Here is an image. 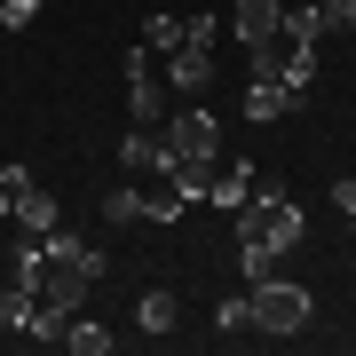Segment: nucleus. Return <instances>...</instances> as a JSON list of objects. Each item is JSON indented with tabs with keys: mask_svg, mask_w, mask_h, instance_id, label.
<instances>
[{
	"mask_svg": "<svg viewBox=\"0 0 356 356\" xmlns=\"http://www.w3.org/2000/svg\"><path fill=\"white\" fill-rule=\"evenodd\" d=\"M229 222H238V238L269 245L277 261L293 254V245H301V206L285 198V182H254V191H245V206H238Z\"/></svg>",
	"mask_w": 356,
	"mask_h": 356,
	"instance_id": "obj_1",
	"label": "nucleus"
},
{
	"mask_svg": "<svg viewBox=\"0 0 356 356\" xmlns=\"http://www.w3.org/2000/svg\"><path fill=\"white\" fill-rule=\"evenodd\" d=\"M245 301H254V332H269V341H293L309 317H317V301H309V285H293L285 269L261 285H245Z\"/></svg>",
	"mask_w": 356,
	"mask_h": 356,
	"instance_id": "obj_2",
	"label": "nucleus"
},
{
	"mask_svg": "<svg viewBox=\"0 0 356 356\" xmlns=\"http://www.w3.org/2000/svg\"><path fill=\"white\" fill-rule=\"evenodd\" d=\"M159 135H166V151H175V159H198V166H214V151H222V119L206 111V103H182V111H166V119H159Z\"/></svg>",
	"mask_w": 356,
	"mask_h": 356,
	"instance_id": "obj_3",
	"label": "nucleus"
},
{
	"mask_svg": "<svg viewBox=\"0 0 356 356\" xmlns=\"http://www.w3.org/2000/svg\"><path fill=\"white\" fill-rule=\"evenodd\" d=\"M166 95H175L166 72L151 64V48L135 40V48H127V111H135V127H159V119H166Z\"/></svg>",
	"mask_w": 356,
	"mask_h": 356,
	"instance_id": "obj_4",
	"label": "nucleus"
},
{
	"mask_svg": "<svg viewBox=\"0 0 356 356\" xmlns=\"http://www.w3.org/2000/svg\"><path fill=\"white\" fill-rule=\"evenodd\" d=\"M166 88H175L182 103H206V88H214V48H198V40L166 48Z\"/></svg>",
	"mask_w": 356,
	"mask_h": 356,
	"instance_id": "obj_5",
	"label": "nucleus"
},
{
	"mask_svg": "<svg viewBox=\"0 0 356 356\" xmlns=\"http://www.w3.org/2000/svg\"><path fill=\"white\" fill-rule=\"evenodd\" d=\"M88 293H95L88 269H72V261H48V269H40V309H56V317L88 309Z\"/></svg>",
	"mask_w": 356,
	"mask_h": 356,
	"instance_id": "obj_6",
	"label": "nucleus"
},
{
	"mask_svg": "<svg viewBox=\"0 0 356 356\" xmlns=\"http://www.w3.org/2000/svg\"><path fill=\"white\" fill-rule=\"evenodd\" d=\"M229 32H238V48L277 40L285 32V0H238V8H229Z\"/></svg>",
	"mask_w": 356,
	"mask_h": 356,
	"instance_id": "obj_7",
	"label": "nucleus"
},
{
	"mask_svg": "<svg viewBox=\"0 0 356 356\" xmlns=\"http://www.w3.org/2000/svg\"><path fill=\"white\" fill-rule=\"evenodd\" d=\"M301 88H285V79H245V119H261V127H269V119H293V111H301Z\"/></svg>",
	"mask_w": 356,
	"mask_h": 356,
	"instance_id": "obj_8",
	"label": "nucleus"
},
{
	"mask_svg": "<svg viewBox=\"0 0 356 356\" xmlns=\"http://www.w3.org/2000/svg\"><path fill=\"white\" fill-rule=\"evenodd\" d=\"M119 166H127V175H166V135L159 127H127V143H119Z\"/></svg>",
	"mask_w": 356,
	"mask_h": 356,
	"instance_id": "obj_9",
	"label": "nucleus"
},
{
	"mask_svg": "<svg viewBox=\"0 0 356 356\" xmlns=\"http://www.w3.org/2000/svg\"><path fill=\"white\" fill-rule=\"evenodd\" d=\"M175 325H182V293H175V285H151V293L135 301V332L159 341V332H175Z\"/></svg>",
	"mask_w": 356,
	"mask_h": 356,
	"instance_id": "obj_10",
	"label": "nucleus"
},
{
	"mask_svg": "<svg viewBox=\"0 0 356 356\" xmlns=\"http://www.w3.org/2000/svg\"><path fill=\"white\" fill-rule=\"evenodd\" d=\"M64 348H72V356H111L119 332L103 325V317H88V309H72V317H64Z\"/></svg>",
	"mask_w": 356,
	"mask_h": 356,
	"instance_id": "obj_11",
	"label": "nucleus"
},
{
	"mask_svg": "<svg viewBox=\"0 0 356 356\" xmlns=\"http://www.w3.org/2000/svg\"><path fill=\"white\" fill-rule=\"evenodd\" d=\"M166 191H175L182 206H206V191H214V166H198V159H175V151H166Z\"/></svg>",
	"mask_w": 356,
	"mask_h": 356,
	"instance_id": "obj_12",
	"label": "nucleus"
},
{
	"mask_svg": "<svg viewBox=\"0 0 356 356\" xmlns=\"http://www.w3.org/2000/svg\"><path fill=\"white\" fill-rule=\"evenodd\" d=\"M245 191H254V166H214V191H206V206H222V214H238Z\"/></svg>",
	"mask_w": 356,
	"mask_h": 356,
	"instance_id": "obj_13",
	"label": "nucleus"
},
{
	"mask_svg": "<svg viewBox=\"0 0 356 356\" xmlns=\"http://www.w3.org/2000/svg\"><path fill=\"white\" fill-rule=\"evenodd\" d=\"M8 222H16V229H56V222H64V214H56V198L40 191V182H32V191H24V198L8 206Z\"/></svg>",
	"mask_w": 356,
	"mask_h": 356,
	"instance_id": "obj_14",
	"label": "nucleus"
},
{
	"mask_svg": "<svg viewBox=\"0 0 356 356\" xmlns=\"http://www.w3.org/2000/svg\"><path fill=\"white\" fill-rule=\"evenodd\" d=\"M285 40H301V48L325 40V8H317V0H285Z\"/></svg>",
	"mask_w": 356,
	"mask_h": 356,
	"instance_id": "obj_15",
	"label": "nucleus"
},
{
	"mask_svg": "<svg viewBox=\"0 0 356 356\" xmlns=\"http://www.w3.org/2000/svg\"><path fill=\"white\" fill-rule=\"evenodd\" d=\"M135 222H151V206H143V191L127 182V191L103 198V229H135Z\"/></svg>",
	"mask_w": 356,
	"mask_h": 356,
	"instance_id": "obj_16",
	"label": "nucleus"
},
{
	"mask_svg": "<svg viewBox=\"0 0 356 356\" xmlns=\"http://www.w3.org/2000/svg\"><path fill=\"white\" fill-rule=\"evenodd\" d=\"M32 309H40V293H24V285H0V325H8V332H24V325H32Z\"/></svg>",
	"mask_w": 356,
	"mask_h": 356,
	"instance_id": "obj_17",
	"label": "nucleus"
},
{
	"mask_svg": "<svg viewBox=\"0 0 356 356\" xmlns=\"http://www.w3.org/2000/svg\"><path fill=\"white\" fill-rule=\"evenodd\" d=\"M214 325L229 332V341H245V332H254V301H245V293H229V301L214 309Z\"/></svg>",
	"mask_w": 356,
	"mask_h": 356,
	"instance_id": "obj_18",
	"label": "nucleus"
},
{
	"mask_svg": "<svg viewBox=\"0 0 356 356\" xmlns=\"http://www.w3.org/2000/svg\"><path fill=\"white\" fill-rule=\"evenodd\" d=\"M143 48H151V56L182 48V16H143Z\"/></svg>",
	"mask_w": 356,
	"mask_h": 356,
	"instance_id": "obj_19",
	"label": "nucleus"
},
{
	"mask_svg": "<svg viewBox=\"0 0 356 356\" xmlns=\"http://www.w3.org/2000/svg\"><path fill=\"white\" fill-rule=\"evenodd\" d=\"M238 269H245V285H261V277H277V254L254 245V238H238Z\"/></svg>",
	"mask_w": 356,
	"mask_h": 356,
	"instance_id": "obj_20",
	"label": "nucleus"
},
{
	"mask_svg": "<svg viewBox=\"0 0 356 356\" xmlns=\"http://www.w3.org/2000/svg\"><path fill=\"white\" fill-rule=\"evenodd\" d=\"M40 24V0H0V32H32Z\"/></svg>",
	"mask_w": 356,
	"mask_h": 356,
	"instance_id": "obj_21",
	"label": "nucleus"
},
{
	"mask_svg": "<svg viewBox=\"0 0 356 356\" xmlns=\"http://www.w3.org/2000/svg\"><path fill=\"white\" fill-rule=\"evenodd\" d=\"M182 40H198V48H214V40H222V16L191 8V16H182Z\"/></svg>",
	"mask_w": 356,
	"mask_h": 356,
	"instance_id": "obj_22",
	"label": "nucleus"
},
{
	"mask_svg": "<svg viewBox=\"0 0 356 356\" xmlns=\"http://www.w3.org/2000/svg\"><path fill=\"white\" fill-rule=\"evenodd\" d=\"M24 191H32V166H0V206H16Z\"/></svg>",
	"mask_w": 356,
	"mask_h": 356,
	"instance_id": "obj_23",
	"label": "nucleus"
},
{
	"mask_svg": "<svg viewBox=\"0 0 356 356\" xmlns=\"http://www.w3.org/2000/svg\"><path fill=\"white\" fill-rule=\"evenodd\" d=\"M325 8V32H356V0H317Z\"/></svg>",
	"mask_w": 356,
	"mask_h": 356,
	"instance_id": "obj_24",
	"label": "nucleus"
},
{
	"mask_svg": "<svg viewBox=\"0 0 356 356\" xmlns=\"http://www.w3.org/2000/svg\"><path fill=\"white\" fill-rule=\"evenodd\" d=\"M332 214L356 229V175H341V182H332Z\"/></svg>",
	"mask_w": 356,
	"mask_h": 356,
	"instance_id": "obj_25",
	"label": "nucleus"
},
{
	"mask_svg": "<svg viewBox=\"0 0 356 356\" xmlns=\"http://www.w3.org/2000/svg\"><path fill=\"white\" fill-rule=\"evenodd\" d=\"M0 254H8V206H0Z\"/></svg>",
	"mask_w": 356,
	"mask_h": 356,
	"instance_id": "obj_26",
	"label": "nucleus"
}]
</instances>
